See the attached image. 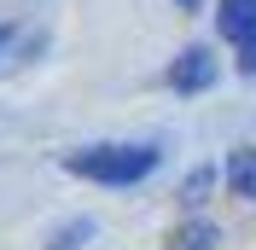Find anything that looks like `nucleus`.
Returning a JSON list of instances; mask_svg holds the SVG:
<instances>
[{
    "mask_svg": "<svg viewBox=\"0 0 256 250\" xmlns=\"http://www.w3.org/2000/svg\"><path fill=\"white\" fill-rule=\"evenodd\" d=\"M94 233V221H76V227H64L58 238H52V250H76V238H88Z\"/></svg>",
    "mask_w": 256,
    "mask_h": 250,
    "instance_id": "6e6552de",
    "label": "nucleus"
},
{
    "mask_svg": "<svg viewBox=\"0 0 256 250\" xmlns=\"http://www.w3.org/2000/svg\"><path fill=\"white\" fill-rule=\"evenodd\" d=\"M239 70H244V76H256V35H244V41H239Z\"/></svg>",
    "mask_w": 256,
    "mask_h": 250,
    "instance_id": "1a4fd4ad",
    "label": "nucleus"
},
{
    "mask_svg": "<svg viewBox=\"0 0 256 250\" xmlns=\"http://www.w3.org/2000/svg\"><path fill=\"white\" fill-rule=\"evenodd\" d=\"M30 47H41V35H30L24 24H0V76H6V70H18Z\"/></svg>",
    "mask_w": 256,
    "mask_h": 250,
    "instance_id": "39448f33",
    "label": "nucleus"
},
{
    "mask_svg": "<svg viewBox=\"0 0 256 250\" xmlns=\"http://www.w3.org/2000/svg\"><path fill=\"white\" fill-rule=\"evenodd\" d=\"M175 6H180V12H198V6H204V0H175Z\"/></svg>",
    "mask_w": 256,
    "mask_h": 250,
    "instance_id": "9d476101",
    "label": "nucleus"
},
{
    "mask_svg": "<svg viewBox=\"0 0 256 250\" xmlns=\"http://www.w3.org/2000/svg\"><path fill=\"white\" fill-rule=\"evenodd\" d=\"M210 82H216V58H210V47H186L175 64H169V88H175V94H204Z\"/></svg>",
    "mask_w": 256,
    "mask_h": 250,
    "instance_id": "f03ea898",
    "label": "nucleus"
},
{
    "mask_svg": "<svg viewBox=\"0 0 256 250\" xmlns=\"http://www.w3.org/2000/svg\"><path fill=\"white\" fill-rule=\"evenodd\" d=\"M64 169L82 180H99V186H134L158 169V146H88V152L64 157Z\"/></svg>",
    "mask_w": 256,
    "mask_h": 250,
    "instance_id": "f257e3e1",
    "label": "nucleus"
},
{
    "mask_svg": "<svg viewBox=\"0 0 256 250\" xmlns=\"http://www.w3.org/2000/svg\"><path fill=\"white\" fill-rule=\"evenodd\" d=\"M227 186H233V198L256 204V146H239V152L227 157Z\"/></svg>",
    "mask_w": 256,
    "mask_h": 250,
    "instance_id": "20e7f679",
    "label": "nucleus"
},
{
    "mask_svg": "<svg viewBox=\"0 0 256 250\" xmlns=\"http://www.w3.org/2000/svg\"><path fill=\"white\" fill-rule=\"evenodd\" d=\"M216 30H222V41H233V47H239L244 35H256V0H222V6H216Z\"/></svg>",
    "mask_w": 256,
    "mask_h": 250,
    "instance_id": "7ed1b4c3",
    "label": "nucleus"
},
{
    "mask_svg": "<svg viewBox=\"0 0 256 250\" xmlns=\"http://www.w3.org/2000/svg\"><path fill=\"white\" fill-rule=\"evenodd\" d=\"M204 192H210V169H198L186 186H180V204H186V210H198V204H204Z\"/></svg>",
    "mask_w": 256,
    "mask_h": 250,
    "instance_id": "0eeeda50",
    "label": "nucleus"
},
{
    "mask_svg": "<svg viewBox=\"0 0 256 250\" xmlns=\"http://www.w3.org/2000/svg\"><path fill=\"white\" fill-rule=\"evenodd\" d=\"M210 244H216V227L210 221H186V227L169 233V250H210Z\"/></svg>",
    "mask_w": 256,
    "mask_h": 250,
    "instance_id": "423d86ee",
    "label": "nucleus"
}]
</instances>
